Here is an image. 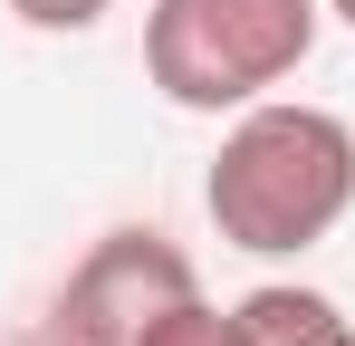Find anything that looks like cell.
I'll return each mask as SVG.
<instances>
[{"instance_id": "obj_5", "label": "cell", "mask_w": 355, "mask_h": 346, "mask_svg": "<svg viewBox=\"0 0 355 346\" xmlns=\"http://www.w3.org/2000/svg\"><path fill=\"white\" fill-rule=\"evenodd\" d=\"M135 346H250V327H240V308H211V298L192 288V298H173Z\"/></svg>"}, {"instance_id": "obj_7", "label": "cell", "mask_w": 355, "mask_h": 346, "mask_svg": "<svg viewBox=\"0 0 355 346\" xmlns=\"http://www.w3.org/2000/svg\"><path fill=\"white\" fill-rule=\"evenodd\" d=\"M10 346H67V337H58V327H29V337H10Z\"/></svg>"}, {"instance_id": "obj_3", "label": "cell", "mask_w": 355, "mask_h": 346, "mask_svg": "<svg viewBox=\"0 0 355 346\" xmlns=\"http://www.w3.org/2000/svg\"><path fill=\"white\" fill-rule=\"evenodd\" d=\"M192 288H202V270H192L182 240L125 222V231H106V240H87V260L58 279V298H49L39 327H58L67 346H135L173 298H192Z\"/></svg>"}, {"instance_id": "obj_2", "label": "cell", "mask_w": 355, "mask_h": 346, "mask_svg": "<svg viewBox=\"0 0 355 346\" xmlns=\"http://www.w3.org/2000/svg\"><path fill=\"white\" fill-rule=\"evenodd\" d=\"M317 29H327V0H154L144 77L182 115H240L307 67Z\"/></svg>"}, {"instance_id": "obj_6", "label": "cell", "mask_w": 355, "mask_h": 346, "mask_svg": "<svg viewBox=\"0 0 355 346\" xmlns=\"http://www.w3.org/2000/svg\"><path fill=\"white\" fill-rule=\"evenodd\" d=\"M106 10H116V0H10V19L39 29V39H87Z\"/></svg>"}, {"instance_id": "obj_8", "label": "cell", "mask_w": 355, "mask_h": 346, "mask_svg": "<svg viewBox=\"0 0 355 346\" xmlns=\"http://www.w3.org/2000/svg\"><path fill=\"white\" fill-rule=\"evenodd\" d=\"M327 19H346V29H355V0H327Z\"/></svg>"}, {"instance_id": "obj_1", "label": "cell", "mask_w": 355, "mask_h": 346, "mask_svg": "<svg viewBox=\"0 0 355 346\" xmlns=\"http://www.w3.org/2000/svg\"><path fill=\"white\" fill-rule=\"evenodd\" d=\"M202 212L250 260L317 250L355 212V125L336 106H307V97L240 106L221 154H211V173H202Z\"/></svg>"}, {"instance_id": "obj_4", "label": "cell", "mask_w": 355, "mask_h": 346, "mask_svg": "<svg viewBox=\"0 0 355 346\" xmlns=\"http://www.w3.org/2000/svg\"><path fill=\"white\" fill-rule=\"evenodd\" d=\"M240 327H250V346H355V318L327 288H297V279L250 288L240 298Z\"/></svg>"}]
</instances>
